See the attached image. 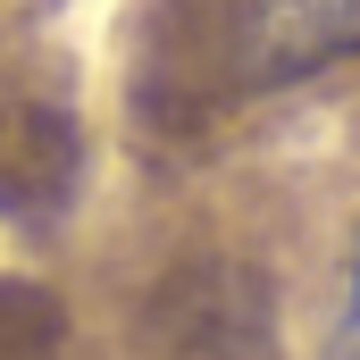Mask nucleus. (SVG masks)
Masks as SVG:
<instances>
[{
  "label": "nucleus",
  "mask_w": 360,
  "mask_h": 360,
  "mask_svg": "<svg viewBox=\"0 0 360 360\" xmlns=\"http://www.w3.org/2000/svg\"><path fill=\"white\" fill-rule=\"evenodd\" d=\"M210 25L243 84H293L360 51V0H210Z\"/></svg>",
  "instance_id": "1"
},
{
  "label": "nucleus",
  "mask_w": 360,
  "mask_h": 360,
  "mask_svg": "<svg viewBox=\"0 0 360 360\" xmlns=\"http://www.w3.org/2000/svg\"><path fill=\"white\" fill-rule=\"evenodd\" d=\"M76 184V126L59 109H0V210H51Z\"/></svg>",
  "instance_id": "2"
},
{
  "label": "nucleus",
  "mask_w": 360,
  "mask_h": 360,
  "mask_svg": "<svg viewBox=\"0 0 360 360\" xmlns=\"http://www.w3.org/2000/svg\"><path fill=\"white\" fill-rule=\"evenodd\" d=\"M344 335H352V360H360V252H352V293H344Z\"/></svg>",
  "instance_id": "3"
}]
</instances>
